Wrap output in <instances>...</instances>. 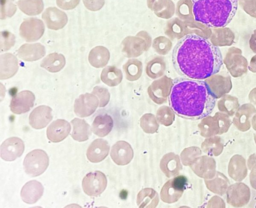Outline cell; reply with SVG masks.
I'll list each match as a JSON object with an SVG mask.
<instances>
[{"label": "cell", "mask_w": 256, "mask_h": 208, "mask_svg": "<svg viewBox=\"0 0 256 208\" xmlns=\"http://www.w3.org/2000/svg\"><path fill=\"white\" fill-rule=\"evenodd\" d=\"M172 60L182 77L203 80L218 73L222 65L219 48L196 34L184 36L174 48Z\"/></svg>", "instance_id": "6da1fadb"}, {"label": "cell", "mask_w": 256, "mask_h": 208, "mask_svg": "<svg viewBox=\"0 0 256 208\" xmlns=\"http://www.w3.org/2000/svg\"><path fill=\"white\" fill-rule=\"evenodd\" d=\"M216 94L202 80L184 77L172 82L168 100L172 110L188 119L204 116L214 106Z\"/></svg>", "instance_id": "7a4b0ae2"}, {"label": "cell", "mask_w": 256, "mask_h": 208, "mask_svg": "<svg viewBox=\"0 0 256 208\" xmlns=\"http://www.w3.org/2000/svg\"><path fill=\"white\" fill-rule=\"evenodd\" d=\"M194 20L214 28L227 26L237 11L238 0H192Z\"/></svg>", "instance_id": "3957f363"}, {"label": "cell", "mask_w": 256, "mask_h": 208, "mask_svg": "<svg viewBox=\"0 0 256 208\" xmlns=\"http://www.w3.org/2000/svg\"><path fill=\"white\" fill-rule=\"evenodd\" d=\"M49 158L46 152L42 150H34L28 154L24 160L25 172L34 177L43 174L48 166Z\"/></svg>", "instance_id": "277c9868"}, {"label": "cell", "mask_w": 256, "mask_h": 208, "mask_svg": "<svg viewBox=\"0 0 256 208\" xmlns=\"http://www.w3.org/2000/svg\"><path fill=\"white\" fill-rule=\"evenodd\" d=\"M226 192L227 202L234 207H241L246 204L250 199V190L248 186L242 182L230 185Z\"/></svg>", "instance_id": "5b68a950"}, {"label": "cell", "mask_w": 256, "mask_h": 208, "mask_svg": "<svg viewBox=\"0 0 256 208\" xmlns=\"http://www.w3.org/2000/svg\"><path fill=\"white\" fill-rule=\"evenodd\" d=\"M44 32L42 20L36 18L25 19L20 28V34L26 42H34L40 39Z\"/></svg>", "instance_id": "8992f818"}, {"label": "cell", "mask_w": 256, "mask_h": 208, "mask_svg": "<svg viewBox=\"0 0 256 208\" xmlns=\"http://www.w3.org/2000/svg\"><path fill=\"white\" fill-rule=\"evenodd\" d=\"M106 185L105 176L99 171L88 174L82 182L84 192L90 196H96L100 194L104 190Z\"/></svg>", "instance_id": "52a82bcc"}, {"label": "cell", "mask_w": 256, "mask_h": 208, "mask_svg": "<svg viewBox=\"0 0 256 208\" xmlns=\"http://www.w3.org/2000/svg\"><path fill=\"white\" fill-rule=\"evenodd\" d=\"M24 150V144L20 138H10L1 144L0 156L6 161H13L20 156Z\"/></svg>", "instance_id": "ba28073f"}, {"label": "cell", "mask_w": 256, "mask_h": 208, "mask_svg": "<svg viewBox=\"0 0 256 208\" xmlns=\"http://www.w3.org/2000/svg\"><path fill=\"white\" fill-rule=\"evenodd\" d=\"M98 105V100L93 94L86 93L80 96L74 104L75 114L81 118L87 117L92 114Z\"/></svg>", "instance_id": "9c48e42d"}, {"label": "cell", "mask_w": 256, "mask_h": 208, "mask_svg": "<svg viewBox=\"0 0 256 208\" xmlns=\"http://www.w3.org/2000/svg\"><path fill=\"white\" fill-rule=\"evenodd\" d=\"M34 100L35 96L32 92H20L12 99L10 106V110L16 114L26 112L34 106Z\"/></svg>", "instance_id": "30bf717a"}, {"label": "cell", "mask_w": 256, "mask_h": 208, "mask_svg": "<svg viewBox=\"0 0 256 208\" xmlns=\"http://www.w3.org/2000/svg\"><path fill=\"white\" fill-rule=\"evenodd\" d=\"M48 28L58 30L63 28L68 22V16L65 12L54 7L47 8L42 14Z\"/></svg>", "instance_id": "8fae6325"}, {"label": "cell", "mask_w": 256, "mask_h": 208, "mask_svg": "<svg viewBox=\"0 0 256 208\" xmlns=\"http://www.w3.org/2000/svg\"><path fill=\"white\" fill-rule=\"evenodd\" d=\"M52 108L46 106L36 107L30 114V124L35 129L44 128L52 119Z\"/></svg>", "instance_id": "7c38bea8"}, {"label": "cell", "mask_w": 256, "mask_h": 208, "mask_svg": "<svg viewBox=\"0 0 256 208\" xmlns=\"http://www.w3.org/2000/svg\"><path fill=\"white\" fill-rule=\"evenodd\" d=\"M70 130L71 126L68 122L58 119L48 126L46 130L47 137L52 142H60L67 137Z\"/></svg>", "instance_id": "4fadbf2b"}, {"label": "cell", "mask_w": 256, "mask_h": 208, "mask_svg": "<svg viewBox=\"0 0 256 208\" xmlns=\"http://www.w3.org/2000/svg\"><path fill=\"white\" fill-rule=\"evenodd\" d=\"M256 110L250 104H244L240 107L233 118V124L242 132H246L250 128V118L256 114Z\"/></svg>", "instance_id": "5bb4252c"}, {"label": "cell", "mask_w": 256, "mask_h": 208, "mask_svg": "<svg viewBox=\"0 0 256 208\" xmlns=\"http://www.w3.org/2000/svg\"><path fill=\"white\" fill-rule=\"evenodd\" d=\"M44 187L42 184L36 180H32L24 186L20 192V196L24 202L32 204L42 197Z\"/></svg>", "instance_id": "9a60e30c"}, {"label": "cell", "mask_w": 256, "mask_h": 208, "mask_svg": "<svg viewBox=\"0 0 256 208\" xmlns=\"http://www.w3.org/2000/svg\"><path fill=\"white\" fill-rule=\"evenodd\" d=\"M45 54V48L40 43L24 44L17 51V54L20 58L30 62L38 60Z\"/></svg>", "instance_id": "2e32d148"}, {"label": "cell", "mask_w": 256, "mask_h": 208, "mask_svg": "<svg viewBox=\"0 0 256 208\" xmlns=\"http://www.w3.org/2000/svg\"><path fill=\"white\" fill-rule=\"evenodd\" d=\"M247 172L245 159L239 154L234 156L228 164L229 176L235 181L240 182L246 177Z\"/></svg>", "instance_id": "e0dca14e"}, {"label": "cell", "mask_w": 256, "mask_h": 208, "mask_svg": "<svg viewBox=\"0 0 256 208\" xmlns=\"http://www.w3.org/2000/svg\"><path fill=\"white\" fill-rule=\"evenodd\" d=\"M18 68V60L16 56L6 53L0 56V78L5 80L14 76Z\"/></svg>", "instance_id": "ac0fdd59"}, {"label": "cell", "mask_w": 256, "mask_h": 208, "mask_svg": "<svg viewBox=\"0 0 256 208\" xmlns=\"http://www.w3.org/2000/svg\"><path fill=\"white\" fill-rule=\"evenodd\" d=\"M108 148L106 143L102 139L94 140L88 146L86 152L88 159L92 162H98L106 156Z\"/></svg>", "instance_id": "d6986e66"}, {"label": "cell", "mask_w": 256, "mask_h": 208, "mask_svg": "<svg viewBox=\"0 0 256 208\" xmlns=\"http://www.w3.org/2000/svg\"><path fill=\"white\" fill-rule=\"evenodd\" d=\"M73 130L71 134L74 140L78 142H84L88 140L91 135L92 128L84 120L74 118L71 121Z\"/></svg>", "instance_id": "ffe728a7"}, {"label": "cell", "mask_w": 256, "mask_h": 208, "mask_svg": "<svg viewBox=\"0 0 256 208\" xmlns=\"http://www.w3.org/2000/svg\"><path fill=\"white\" fill-rule=\"evenodd\" d=\"M66 64V59L64 55L54 52L48 55L42 60L40 66L51 72L60 71Z\"/></svg>", "instance_id": "44dd1931"}, {"label": "cell", "mask_w": 256, "mask_h": 208, "mask_svg": "<svg viewBox=\"0 0 256 208\" xmlns=\"http://www.w3.org/2000/svg\"><path fill=\"white\" fill-rule=\"evenodd\" d=\"M17 4L20 9L28 16L40 14L44 6L42 0H19Z\"/></svg>", "instance_id": "7402d4cb"}, {"label": "cell", "mask_w": 256, "mask_h": 208, "mask_svg": "<svg viewBox=\"0 0 256 208\" xmlns=\"http://www.w3.org/2000/svg\"><path fill=\"white\" fill-rule=\"evenodd\" d=\"M110 128V120L106 116H98L92 124V132L100 136H103L106 134Z\"/></svg>", "instance_id": "603a6c76"}, {"label": "cell", "mask_w": 256, "mask_h": 208, "mask_svg": "<svg viewBox=\"0 0 256 208\" xmlns=\"http://www.w3.org/2000/svg\"><path fill=\"white\" fill-rule=\"evenodd\" d=\"M106 51L102 46L92 48L88 55V60L91 65L96 68L102 66L106 62Z\"/></svg>", "instance_id": "cb8c5ba5"}, {"label": "cell", "mask_w": 256, "mask_h": 208, "mask_svg": "<svg viewBox=\"0 0 256 208\" xmlns=\"http://www.w3.org/2000/svg\"><path fill=\"white\" fill-rule=\"evenodd\" d=\"M0 4L1 19L12 16L16 11L17 8L14 0H0Z\"/></svg>", "instance_id": "d4e9b609"}, {"label": "cell", "mask_w": 256, "mask_h": 208, "mask_svg": "<svg viewBox=\"0 0 256 208\" xmlns=\"http://www.w3.org/2000/svg\"><path fill=\"white\" fill-rule=\"evenodd\" d=\"M238 106L237 101L235 100L226 98L218 104V108L222 112L229 116H232Z\"/></svg>", "instance_id": "484cf974"}, {"label": "cell", "mask_w": 256, "mask_h": 208, "mask_svg": "<svg viewBox=\"0 0 256 208\" xmlns=\"http://www.w3.org/2000/svg\"><path fill=\"white\" fill-rule=\"evenodd\" d=\"M16 38L14 34L8 32H0V52L6 51L10 50L14 44Z\"/></svg>", "instance_id": "4316f807"}, {"label": "cell", "mask_w": 256, "mask_h": 208, "mask_svg": "<svg viewBox=\"0 0 256 208\" xmlns=\"http://www.w3.org/2000/svg\"><path fill=\"white\" fill-rule=\"evenodd\" d=\"M214 182L216 184L213 188L214 192L223 195L226 192L230 184L228 178L224 174L218 172Z\"/></svg>", "instance_id": "83f0119b"}, {"label": "cell", "mask_w": 256, "mask_h": 208, "mask_svg": "<svg viewBox=\"0 0 256 208\" xmlns=\"http://www.w3.org/2000/svg\"><path fill=\"white\" fill-rule=\"evenodd\" d=\"M186 178L183 176H178L172 181V188L176 190L182 191L186 188Z\"/></svg>", "instance_id": "f1b7e54d"}, {"label": "cell", "mask_w": 256, "mask_h": 208, "mask_svg": "<svg viewBox=\"0 0 256 208\" xmlns=\"http://www.w3.org/2000/svg\"><path fill=\"white\" fill-rule=\"evenodd\" d=\"M56 4L60 8L70 10L75 8L79 4L80 0H56Z\"/></svg>", "instance_id": "f546056e"}, {"label": "cell", "mask_w": 256, "mask_h": 208, "mask_svg": "<svg viewBox=\"0 0 256 208\" xmlns=\"http://www.w3.org/2000/svg\"><path fill=\"white\" fill-rule=\"evenodd\" d=\"M85 6L89 10L96 11L103 6L104 0H82Z\"/></svg>", "instance_id": "4dcf8cb0"}, {"label": "cell", "mask_w": 256, "mask_h": 208, "mask_svg": "<svg viewBox=\"0 0 256 208\" xmlns=\"http://www.w3.org/2000/svg\"><path fill=\"white\" fill-rule=\"evenodd\" d=\"M250 180L251 186L256 190V164L250 169Z\"/></svg>", "instance_id": "1f68e13d"}, {"label": "cell", "mask_w": 256, "mask_h": 208, "mask_svg": "<svg viewBox=\"0 0 256 208\" xmlns=\"http://www.w3.org/2000/svg\"><path fill=\"white\" fill-rule=\"evenodd\" d=\"M256 164V154L250 155L248 160V166L250 170Z\"/></svg>", "instance_id": "d6a6232c"}, {"label": "cell", "mask_w": 256, "mask_h": 208, "mask_svg": "<svg viewBox=\"0 0 256 208\" xmlns=\"http://www.w3.org/2000/svg\"><path fill=\"white\" fill-rule=\"evenodd\" d=\"M250 48H252L256 44V30L254 31V34L252 35L250 41Z\"/></svg>", "instance_id": "836d02e7"}, {"label": "cell", "mask_w": 256, "mask_h": 208, "mask_svg": "<svg viewBox=\"0 0 256 208\" xmlns=\"http://www.w3.org/2000/svg\"><path fill=\"white\" fill-rule=\"evenodd\" d=\"M252 124L253 128L256 130V114L252 118Z\"/></svg>", "instance_id": "e575fe53"}, {"label": "cell", "mask_w": 256, "mask_h": 208, "mask_svg": "<svg viewBox=\"0 0 256 208\" xmlns=\"http://www.w3.org/2000/svg\"><path fill=\"white\" fill-rule=\"evenodd\" d=\"M254 140L256 144V132L255 133V134L254 135Z\"/></svg>", "instance_id": "d590c367"}]
</instances>
